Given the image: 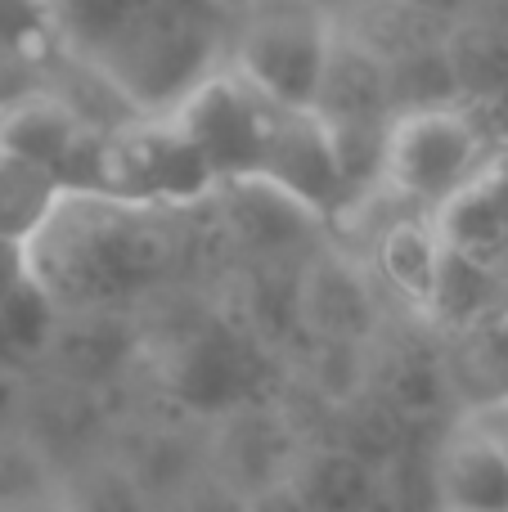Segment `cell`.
<instances>
[{"instance_id":"obj_1","label":"cell","mask_w":508,"mask_h":512,"mask_svg":"<svg viewBox=\"0 0 508 512\" xmlns=\"http://www.w3.org/2000/svg\"><path fill=\"white\" fill-rule=\"evenodd\" d=\"M230 265L212 207H153L99 189H63L23 248V270L63 315H144L153 301L216 283Z\"/></svg>"},{"instance_id":"obj_2","label":"cell","mask_w":508,"mask_h":512,"mask_svg":"<svg viewBox=\"0 0 508 512\" xmlns=\"http://www.w3.org/2000/svg\"><path fill=\"white\" fill-rule=\"evenodd\" d=\"M230 63V23L153 0L95 63L140 117H167Z\"/></svg>"},{"instance_id":"obj_3","label":"cell","mask_w":508,"mask_h":512,"mask_svg":"<svg viewBox=\"0 0 508 512\" xmlns=\"http://www.w3.org/2000/svg\"><path fill=\"white\" fill-rule=\"evenodd\" d=\"M320 0H252L230 14V68L284 108H311L333 50Z\"/></svg>"},{"instance_id":"obj_4","label":"cell","mask_w":508,"mask_h":512,"mask_svg":"<svg viewBox=\"0 0 508 512\" xmlns=\"http://www.w3.org/2000/svg\"><path fill=\"white\" fill-rule=\"evenodd\" d=\"M495 162H500V144L491 140L473 104L410 113L396 117L392 135H387L383 185H392L414 207L437 216L450 198H459Z\"/></svg>"},{"instance_id":"obj_5","label":"cell","mask_w":508,"mask_h":512,"mask_svg":"<svg viewBox=\"0 0 508 512\" xmlns=\"http://www.w3.org/2000/svg\"><path fill=\"white\" fill-rule=\"evenodd\" d=\"M216 171L171 117H135L104 135L99 194L153 207H198L216 194Z\"/></svg>"},{"instance_id":"obj_6","label":"cell","mask_w":508,"mask_h":512,"mask_svg":"<svg viewBox=\"0 0 508 512\" xmlns=\"http://www.w3.org/2000/svg\"><path fill=\"white\" fill-rule=\"evenodd\" d=\"M212 225L230 265H288L306 261L324 243V212L261 176L221 180L207 198Z\"/></svg>"},{"instance_id":"obj_7","label":"cell","mask_w":508,"mask_h":512,"mask_svg":"<svg viewBox=\"0 0 508 512\" xmlns=\"http://www.w3.org/2000/svg\"><path fill=\"white\" fill-rule=\"evenodd\" d=\"M311 432L288 409V400H252L207 423V472L234 495L257 499L293 477Z\"/></svg>"},{"instance_id":"obj_8","label":"cell","mask_w":508,"mask_h":512,"mask_svg":"<svg viewBox=\"0 0 508 512\" xmlns=\"http://www.w3.org/2000/svg\"><path fill=\"white\" fill-rule=\"evenodd\" d=\"M297 306H302V342L329 346H374L396 315L374 265L333 248L329 239L302 261Z\"/></svg>"},{"instance_id":"obj_9","label":"cell","mask_w":508,"mask_h":512,"mask_svg":"<svg viewBox=\"0 0 508 512\" xmlns=\"http://www.w3.org/2000/svg\"><path fill=\"white\" fill-rule=\"evenodd\" d=\"M270 108H275V99H266L257 86H248V81L225 63L216 77H207L203 86L167 117L203 149L216 180H239V176H257V167H261Z\"/></svg>"},{"instance_id":"obj_10","label":"cell","mask_w":508,"mask_h":512,"mask_svg":"<svg viewBox=\"0 0 508 512\" xmlns=\"http://www.w3.org/2000/svg\"><path fill=\"white\" fill-rule=\"evenodd\" d=\"M18 427L68 477L72 468L90 463L95 454H108L117 432V396L32 369L27 373V405Z\"/></svg>"},{"instance_id":"obj_11","label":"cell","mask_w":508,"mask_h":512,"mask_svg":"<svg viewBox=\"0 0 508 512\" xmlns=\"http://www.w3.org/2000/svg\"><path fill=\"white\" fill-rule=\"evenodd\" d=\"M36 369L117 396V391L144 369L140 315H113V310H99V315H63L59 337H54V346L45 351V360L36 364Z\"/></svg>"},{"instance_id":"obj_12","label":"cell","mask_w":508,"mask_h":512,"mask_svg":"<svg viewBox=\"0 0 508 512\" xmlns=\"http://www.w3.org/2000/svg\"><path fill=\"white\" fill-rule=\"evenodd\" d=\"M261 180H275L288 194H297L302 203H311L315 212H329L347 198L338 176V162H333L329 135H324V122L311 113V108H270V126H266V149H261Z\"/></svg>"},{"instance_id":"obj_13","label":"cell","mask_w":508,"mask_h":512,"mask_svg":"<svg viewBox=\"0 0 508 512\" xmlns=\"http://www.w3.org/2000/svg\"><path fill=\"white\" fill-rule=\"evenodd\" d=\"M441 512H508V450L473 418H455L437 441Z\"/></svg>"},{"instance_id":"obj_14","label":"cell","mask_w":508,"mask_h":512,"mask_svg":"<svg viewBox=\"0 0 508 512\" xmlns=\"http://www.w3.org/2000/svg\"><path fill=\"white\" fill-rule=\"evenodd\" d=\"M441 261H446V243H441L437 216L432 212L401 216V221L378 239L374 256H369V265H374L383 292L392 297V306L423 319V324H428L432 297H437Z\"/></svg>"},{"instance_id":"obj_15","label":"cell","mask_w":508,"mask_h":512,"mask_svg":"<svg viewBox=\"0 0 508 512\" xmlns=\"http://www.w3.org/2000/svg\"><path fill=\"white\" fill-rule=\"evenodd\" d=\"M441 342H446V382L459 418L508 405V306Z\"/></svg>"},{"instance_id":"obj_16","label":"cell","mask_w":508,"mask_h":512,"mask_svg":"<svg viewBox=\"0 0 508 512\" xmlns=\"http://www.w3.org/2000/svg\"><path fill=\"white\" fill-rule=\"evenodd\" d=\"M437 230L450 252L500 270L508 261V153H500L491 171H482L464 194L441 207Z\"/></svg>"},{"instance_id":"obj_17","label":"cell","mask_w":508,"mask_h":512,"mask_svg":"<svg viewBox=\"0 0 508 512\" xmlns=\"http://www.w3.org/2000/svg\"><path fill=\"white\" fill-rule=\"evenodd\" d=\"M288 486L297 490L306 512H378L383 468H374L369 459L333 441H311L297 459Z\"/></svg>"},{"instance_id":"obj_18","label":"cell","mask_w":508,"mask_h":512,"mask_svg":"<svg viewBox=\"0 0 508 512\" xmlns=\"http://www.w3.org/2000/svg\"><path fill=\"white\" fill-rule=\"evenodd\" d=\"M311 113L320 122H365V117H392L387 99V63L365 54L360 45L333 36L329 63H324L320 90H315Z\"/></svg>"},{"instance_id":"obj_19","label":"cell","mask_w":508,"mask_h":512,"mask_svg":"<svg viewBox=\"0 0 508 512\" xmlns=\"http://www.w3.org/2000/svg\"><path fill=\"white\" fill-rule=\"evenodd\" d=\"M81 131H86V122L72 113L68 99L45 90V95L27 99L14 113L0 117V149L14 153V158L41 162V167H50L54 176H59L63 162L77 149Z\"/></svg>"},{"instance_id":"obj_20","label":"cell","mask_w":508,"mask_h":512,"mask_svg":"<svg viewBox=\"0 0 508 512\" xmlns=\"http://www.w3.org/2000/svg\"><path fill=\"white\" fill-rule=\"evenodd\" d=\"M153 0H45V23L72 59L99 63Z\"/></svg>"},{"instance_id":"obj_21","label":"cell","mask_w":508,"mask_h":512,"mask_svg":"<svg viewBox=\"0 0 508 512\" xmlns=\"http://www.w3.org/2000/svg\"><path fill=\"white\" fill-rule=\"evenodd\" d=\"M446 54L455 63L464 104L482 108L508 90V27L491 23L482 14H468L450 27Z\"/></svg>"},{"instance_id":"obj_22","label":"cell","mask_w":508,"mask_h":512,"mask_svg":"<svg viewBox=\"0 0 508 512\" xmlns=\"http://www.w3.org/2000/svg\"><path fill=\"white\" fill-rule=\"evenodd\" d=\"M63 198V180L41 162L0 153V243L27 248Z\"/></svg>"},{"instance_id":"obj_23","label":"cell","mask_w":508,"mask_h":512,"mask_svg":"<svg viewBox=\"0 0 508 512\" xmlns=\"http://www.w3.org/2000/svg\"><path fill=\"white\" fill-rule=\"evenodd\" d=\"M59 324H63L59 301L27 270L0 292V328H5L9 346H14V355L27 369H36V364L45 360V351H50L54 337H59Z\"/></svg>"},{"instance_id":"obj_24","label":"cell","mask_w":508,"mask_h":512,"mask_svg":"<svg viewBox=\"0 0 508 512\" xmlns=\"http://www.w3.org/2000/svg\"><path fill=\"white\" fill-rule=\"evenodd\" d=\"M387 99H392V117L437 113V108L464 104V90H459L455 63H450L446 45L392 63V68H387Z\"/></svg>"},{"instance_id":"obj_25","label":"cell","mask_w":508,"mask_h":512,"mask_svg":"<svg viewBox=\"0 0 508 512\" xmlns=\"http://www.w3.org/2000/svg\"><path fill=\"white\" fill-rule=\"evenodd\" d=\"M63 504L72 512H158V504L144 495V486L113 450L95 454L63 477Z\"/></svg>"},{"instance_id":"obj_26","label":"cell","mask_w":508,"mask_h":512,"mask_svg":"<svg viewBox=\"0 0 508 512\" xmlns=\"http://www.w3.org/2000/svg\"><path fill=\"white\" fill-rule=\"evenodd\" d=\"M63 495V472L54 459L23 432H0V512H18Z\"/></svg>"},{"instance_id":"obj_27","label":"cell","mask_w":508,"mask_h":512,"mask_svg":"<svg viewBox=\"0 0 508 512\" xmlns=\"http://www.w3.org/2000/svg\"><path fill=\"white\" fill-rule=\"evenodd\" d=\"M59 45H0V117L50 90V63Z\"/></svg>"},{"instance_id":"obj_28","label":"cell","mask_w":508,"mask_h":512,"mask_svg":"<svg viewBox=\"0 0 508 512\" xmlns=\"http://www.w3.org/2000/svg\"><path fill=\"white\" fill-rule=\"evenodd\" d=\"M0 45H59L45 23V0H0Z\"/></svg>"},{"instance_id":"obj_29","label":"cell","mask_w":508,"mask_h":512,"mask_svg":"<svg viewBox=\"0 0 508 512\" xmlns=\"http://www.w3.org/2000/svg\"><path fill=\"white\" fill-rule=\"evenodd\" d=\"M162 512H248V499L234 495L230 486H221L212 472H203L194 486L180 490V495L171 499Z\"/></svg>"},{"instance_id":"obj_30","label":"cell","mask_w":508,"mask_h":512,"mask_svg":"<svg viewBox=\"0 0 508 512\" xmlns=\"http://www.w3.org/2000/svg\"><path fill=\"white\" fill-rule=\"evenodd\" d=\"M27 373L32 369H0V432H14V427L23 423Z\"/></svg>"},{"instance_id":"obj_31","label":"cell","mask_w":508,"mask_h":512,"mask_svg":"<svg viewBox=\"0 0 508 512\" xmlns=\"http://www.w3.org/2000/svg\"><path fill=\"white\" fill-rule=\"evenodd\" d=\"M477 113H482V122H486V131H491V140L500 144V153H508V90H504L500 99H491V104H482Z\"/></svg>"},{"instance_id":"obj_32","label":"cell","mask_w":508,"mask_h":512,"mask_svg":"<svg viewBox=\"0 0 508 512\" xmlns=\"http://www.w3.org/2000/svg\"><path fill=\"white\" fill-rule=\"evenodd\" d=\"M23 274V248H14V243H0V292L9 288V283Z\"/></svg>"},{"instance_id":"obj_33","label":"cell","mask_w":508,"mask_h":512,"mask_svg":"<svg viewBox=\"0 0 508 512\" xmlns=\"http://www.w3.org/2000/svg\"><path fill=\"white\" fill-rule=\"evenodd\" d=\"M473 423H482L486 432L495 436V441L508 450V405H500V409H486V414H473Z\"/></svg>"},{"instance_id":"obj_34","label":"cell","mask_w":508,"mask_h":512,"mask_svg":"<svg viewBox=\"0 0 508 512\" xmlns=\"http://www.w3.org/2000/svg\"><path fill=\"white\" fill-rule=\"evenodd\" d=\"M419 5H428L432 14H441L446 23H459V18H468L473 14V5L477 0H419Z\"/></svg>"},{"instance_id":"obj_35","label":"cell","mask_w":508,"mask_h":512,"mask_svg":"<svg viewBox=\"0 0 508 512\" xmlns=\"http://www.w3.org/2000/svg\"><path fill=\"white\" fill-rule=\"evenodd\" d=\"M162 5H176V9H189V14H203V18H221V23H230V14H225L221 0H162Z\"/></svg>"},{"instance_id":"obj_36","label":"cell","mask_w":508,"mask_h":512,"mask_svg":"<svg viewBox=\"0 0 508 512\" xmlns=\"http://www.w3.org/2000/svg\"><path fill=\"white\" fill-rule=\"evenodd\" d=\"M0 369H27L23 360L14 355V346H9V337H5V328H0Z\"/></svg>"},{"instance_id":"obj_37","label":"cell","mask_w":508,"mask_h":512,"mask_svg":"<svg viewBox=\"0 0 508 512\" xmlns=\"http://www.w3.org/2000/svg\"><path fill=\"white\" fill-rule=\"evenodd\" d=\"M18 512H72L68 504H63V495L59 499H45V504H32V508H18Z\"/></svg>"},{"instance_id":"obj_38","label":"cell","mask_w":508,"mask_h":512,"mask_svg":"<svg viewBox=\"0 0 508 512\" xmlns=\"http://www.w3.org/2000/svg\"><path fill=\"white\" fill-rule=\"evenodd\" d=\"M221 5H225V14H239V9L252 5V0H221Z\"/></svg>"},{"instance_id":"obj_39","label":"cell","mask_w":508,"mask_h":512,"mask_svg":"<svg viewBox=\"0 0 508 512\" xmlns=\"http://www.w3.org/2000/svg\"><path fill=\"white\" fill-rule=\"evenodd\" d=\"M0 153H5V149H0Z\"/></svg>"}]
</instances>
